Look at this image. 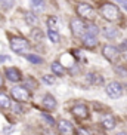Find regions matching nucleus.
<instances>
[{"label": "nucleus", "mask_w": 127, "mask_h": 135, "mask_svg": "<svg viewBox=\"0 0 127 135\" xmlns=\"http://www.w3.org/2000/svg\"><path fill=\"white\" fill-rule=\"evenodd\" d=\"M25 58H27L30 62H34V64H41V62H43V58H40V56L34 55V54H27Z\"/></svg>", "instance_id": "b1692460"}, {"label": "nucleus", "mask_w": 127, "mask_h": 135, "mask_svg": "<svg viewBox=\"0 0 127 135\" xmlns=\"http://www.w3.org/2000/svg\"><path fill=\"white\" fill-rule=\"evenodd\" d=\"M46 24H47V28L49 30H55L58 31V28H59V22H58V18L53 15L47 16V20H46Z\"/></svg>", "instance_id": "a211bd4d"}, {"label": "nucleus", "mask_w": 127, "mask_h": 135, "mask_svg": "<svg viewBox=\"0 0 127 135\" xmlns=\"http://www.w3.org/2000/svg\"><path fill=\"white\" fill-rule=\"evenodd\" d=\"M47 37L50 39V42H53V43H58L59 42V33L55 31V30H47Z\"/></svg>", "instance_id": "4be33fe9"}, {"label": "nucleus", "mask_w": 127, "mask_h": 135, "mask_svg": "<svg viewBox=\"0 0 127 135\" xmlns=\"http://www.w3.org/2000/svg\"><path fill=\"white\" fill-rule=\"evenodd\" d=\"M103 36L107 37V39H109V40H112V39H115V37L118 36V30L115 27H112V25H107V27H103Z\"/></svg>", "instance_id": "ddd939ff"}, {"label": "nucleus", "mask_w": 127, "mask_h": 135, "mask_svg": "<svg viewBox=\"0 0 127 135\" xmlns=\"http://www.w3.org/2000/svg\"><path fill=\"white\" fill-rule=\"evenodd\" d=\"M31 37H33L34 40H41V37H43V33H41V30L36 28V30H33V31H31Z\"/></svg>", "instance_id": "bb28decb"}, {"label": "nucleus", "mask_w": 127, "mask_h": 135, "mask_svg": "<svg viewBox=\"0 0 127 135\" xmlns=\"http://www.w3.org/2000/svg\"><path fill=\"white\" fill-rule=\"evenodd\" d=\"M70 28H71L72 34H74L76 37H83L84 34H86V24H84L83 20H78V18L71 20V22H70Z\"/></svg>", "instance_id": "39448f33"}, {"label": "nucleus", "mask_w": 127, "mask_h": 135, "mask_svg": "<svg viewBox=\"0 0 127 135\" xmlns=\"http://www.w3.org/2000/svg\"><path fill=\"white\" fill-rule=\"evenodd\" d=\"M10 95L18 103H28L31 99V92L28 91L25 86H13L10 89Z\"/></svg>", "instance_id": "7ed1b4c3"}, {"label": "nucleus", "mask_w": 127, "mask_h": 135, "mask_svg": "<svg viewBox=\"0 0 127 135\" xmlns=\"http://www.w3.org/2000/svg\"><path fill=\"white\" fill-rule=\"evenodd\" d=\"M55 82H56L55 76H50V74L43 76V83H46V85H53Z\"/></svg>", "instance_id": "a878e982"}, {"label": "nucleus", "mask_w": 127, "mask_h": 135, "mask_svg": "<svg viewBox=\"0 0 127 135\" xmlns=\"http://www.w3.org/2000/svg\"><path fill=\"white\" fill-rule=\"evenodd\" d=\"M83 45L86 46V48L92 49V48H95L96 45H98V39H96L95 36H89V34H84V36H83Z\"/></svg>", "instance_id": "dca6fc26"}, {"label": "nucleus", "mask_w": 127, "mask_h": 135, "mask_svg": "<svg viewBox=\"0 0 127 135\" xmlns=\"http://www.w3.org/2000/svg\"><path fill=\"white\" fill-rule=\"evenodd\" d=\"M9 43H10V49H12L15 54H27L28 49H30V43H28L27 39H22V37H15L12 36L9 39Z\"/></svg>", "instance_id": "f03ea898"}, {"label": "nucleus", "mask_w": 127, "mask_h": 135, "mask_svg": "<svg viewBox=\"0 0 127 135\" xmlns=\"http://www.w3.org/2000/svg\"><path fill=\"white\" fill-rule=\"evenodd\" d=\"M71 114L74 117H77L78 120H86L89 117V108L84 104H76L71 108Z\"/></svg>", "instance_id": "6e6552de"}, {"label": "nucleus", "mask_w": 127, "mask_h": 135, "mask_svg": "<svg viewBox=\"0 0 127 135\" xmlns=\"http://www.w3.org/2000/svg\"><path fill=\"white\" fill-rule=\"evenodd\" d=\"M41 117H43V119L46 120V122H47L49 125H50V126H53V125H55V120L52 119V117H50L49 114H46V113H44V114H41Z\"/></svg>", "instance_id": "cd10ccee"}, {"label": "nucleus", "mask_w": 127, "mask_h": 135, "mask_svg": "<svg viewBox=\"0 0 127 135\" xmlns=\"http://www.w3.org/2000/svg\"><path fill=\"white\" fill-rule=\"evenodd\" d=\"M121 3H123V8H126V11H127V0H123Z\"/></svg>", "instance_id": "473e14b6"}, {"label": "nucleus", "mask_w": 127, "mask_h": 135, "mask_svg": "<svg viewBox=\"0 0 127 135\" xmlns=\"http://www.w3.org/2000/svg\"><path fill=\"white\" fill-rule=\"evenodd\" d=\"M22 86H25L28 91H31V89H36L37 88V82L36 80H31V77H28V79H25V83Z\"/></svg>", "instance_id": "393cba45"}, {"label": "nucleus", "mask_w": 127, "mask_h": 135, "mask_svg": "<svg viewBox=\"0 0 127 135\" xmlns=\"http://www.w3.org/2000/svg\"><path fill=\"white\" fill-rule=\"evenodd\" d=\"M58 134L59 135H74L76 131H74V126L70 120L61 119L58 122Z\"/></svg>", "instance_id": "1a4fd4ad"}, {"label": "nucleus", "mask_w": 127, "mask_h": 135, "mask_svg": "<svg viewBox=\"0 0 127 135\" xmlns=\"http://www.w3.org/2000/svg\"><path fill=\"white\" fill-rule=\"evenodd\" d=\"M99 11H100V15H102L107 21H109V22H115V21H118L120 18H121L118 6L111 3V2H103V3L100 4Z\"/></svg>", "instance_id": "f257e3e1"}, {"label": "nucleus", "mask_w": 127, "mask_h": 135, "mask_svg": "<svg viewBox=\"0 0 127 135\" xmlns=\"http://www.w3.org/2000/svg\"><path fill=\"white\" fill-rule=\"evenodd\" d=\"M77 15L83 20H92L95 16V9L89 3H80L77 6Z\"/></svg>", "instance_id": "20e7f679"}, {"label": "nucleus", "mask_w": 127, "mask_h": 135, "mask_svg": "<svg viewBox=\"0 0 127 135\" xmlns=\"http://www.w3.org/2000/svg\"><path fill=\"white\" fill-rule=\"evenodd\" d=\"M3 83H4V82H3V77H2V74H0V88H3Z\"/></svg>", "instance_id": "2f4dec72"}, {"label": "nucleus", "mask_w": 127, "mask_h": 135, "mask_svg": "<svg viewBox=\"0 0 127 135\" xmlns=\"http://www.w3.org/2000/svg\"><path fill=\"white\" fill-rule=\"evenodd\" d=\"M105 92H107V95L109 98H120V97L123 95V86L118 83V82H111V83H108L107 88H105Z\"/></svg>", "instance_id": "423d86ee"}, {"label": "nucleus", "mask_w": 127, "mask_h": 135, "mask_svg": "<svg viewBox=\"0 0 127 135\" xmlns=\"http://www.w3.org/2000/svg\"><path fill=\"white\" fill-rule=\"evenodd\" d=\"M41 135H55V134H52L50 131H44V132H43V134H41Z\"/></svg>", "instance_id": "7c9ffc66"}, {"label": "nucleus", "mask_w": 127, "mask_h": 135, "mask_svg": "<svg viewBox=\"0 0 127 135\" xmlns=\"http://www.w3.org/2000/svg\"><path fill=\"white\" fill-rule=\"evenodd\" d=\"M0 108L2 110H9L12 108V101L6 94H0Z\"/></svg>", "instance_id": "f3484780"}, {"label": "nucleus", "mask_w": 127, "mask_h": 135, "mask_svg": "<svg viewBox=\"0 0 127 135\" xmlns=\"http://www.w3.org/2000/svg\"><path fill=\"white\" fill-rule=\"evenodd\" d=\"M117 135H127V134H124V132H118Z\"/></svg>", "instance_id": "72a5a7b5"}, {"label": "nucleus", "mask_w": 127, "mask_h": 135, "mask_svg": "<svg viewBox=\"0 0 127 135\" xmlns=\"http://www.w3.org/2000/svg\"><path fill=\"white\" fill-rule=\"evenodd\" d=\"M13 4H15V0H2V2H0V6H2L3 11H9V9H12Z\"/></svg>", "instance_id": "5701e85b"}, {"label": "nucleus", "mask_w": 127, "mask_h": 135, "mask_svg": "<svg viewBox=\"0 0 127 135\" xmlns=\"http://www.w3.org/2000/svg\"><path fill=\"white\" fill-rule=\"evenodd\" d=\"M30 3H31L33 12H34V11H36V12H40V11L44 9V0H30Z\"/></svg>", "instance_id": "aec40b11"}, {"label": "nucleus", "mask_w": 127, "mask_h": 135, "mask_svg": "<svg viewBox=\"0 0 127 135\" xmlns=\"http://www.w3.org/2000/svg\"><path fill=\"white\" fill-rule=\"evenodd\" d=\"M0 2H2V0H0Z\"/></svg>", "instance_id": "f704fd0d"}, {"label": "nucleus", "mask_w": 127, "mask_h": 135, "mask_svg": "<svg viewBox=\"0 0 127 135\" xmlns=\"http://www.w3.org/2000/svg\"><path fill=\"white\" fill-rule=\"evenodd\" d=\"M98 33H99V28H98V25L96 24H87L86 25V34H89V36H98Z\"/></svg>", "instance_id": "412c9836"}, {"label": "nucleus", "mask_w": 127, "mask_h": 135, "mask_svg": "<svg viewBox=\"0 0 127 135\" xmlns=\"http://www.w3.org/2000/svg\"><path fill=\"white\" fill-rule=\"evenodd\" d=\"M76 134L77 135H90L87 131H86V129H84V128H78V129L76 131Z\"/></svg>", "instance_id": "c85d7f7f"}, {"label": "nucleus", "mask_w": 127, "mask_h": 135, "mask_svg": "<svg viewBox=\"0 0 127 135\" xmlns=\"http://www.w3.org/2000/svg\"><path fill=\"white\" fill-rule=\"evenodd\" d=\"M120 49H121V51H126V49H127V40H124L123 43H121V46H120Z\"/></svg>", "instance_id": "c756f323"}, {"label": "nucleus", "mask_w": 127, "mask_h": 135, "mask_svg": "<svg viewBox=\"0 0 127 135\" xmlns=\"http://www.w3.org/2000/svg\"><path fill=\"white\" fill-rule=\"evenodd\" d=\"M41 105L44 107V110H46V111H53L56 108V105H58V103H56L55 97L44 95L43 97V101H41Z\"/></svg>", "instance_id": "9b49d317"}, {"label": "nucleus", "mask_w": 127, "mask_h": 135, "mask_svg": "<svg viewBox=\"0 0 127 135\" xmlns=\"http://www.w3.org/2000/svg\"><path fill=\"white\" fill-rule=\"evenodd\" d=\"M87 82L92 83V85H95V86H98V85L103 83V77L100 74H98V73H89L87 74Z\"/></svg>", "instance_id": "2eb2a0df"}, {"label": "nucleus", "mask_w": 127, "mask_h": 135, "mask_svg": "<svg viewBox=\"0 0 127 135\" xmlns=\"http://www.w3.org/2000/svg\"><path fill=\"white\" fill-rule=\"evenodd\" d=\"M50 68H52V71H53V74H55V76H59V77H61V76L65 74V68L62 67V64H61V62H56V61H55V62H52Z\"/></svg>", "instance_id": "6ab92c4d"}, {"label": "nucleus", "mask_w": 127, "mask_h": 135, "mask_svg": "<svg viewBox=\"0 0 127 135\" xmlns=\"http://www.w3.org/2000/svg\"><path fill=\"white\" fill-rule=\"evenodd\" d=\"M102 55L109 62H115L120 58V49H117L115 46H111V45H105L102 48Z\"/></svg>", "instance_id": "0eeeda50"}, {"label": "nucleus", "mask_w": 127, "mask_h": 135, "mask_svg": "<svg viewBox=\"0 0 127 135\" xmlns=\"http://www.w3.org/2000/svg\"><path fill=\"white\" fill-rule=\"evenodd\" d=\"M24 20H25V22H27L28 25H31V27H34V25L39 24V16H37L34 12H25L24 13Z\"/></svg>", "instance_id": "4468645a"}, {"label": "nucleus", "mask_w": 127, "mask_h": 135, "mask_svg": "<svg viewBox=\"0 0 127 135\" xmlns=\"http://www.w3.org/2000/svg\"><path fill=\"white\" fill-rule=\"evenodd\" d=\"M4 74H6V79L13 82V83H18V82L22 80V73L15 67H8L4 70Z\"/></svg>", "instance_id": "9d476101"}, {"label": "nucleus", "mask_w": 127, "mask_h": 135, "mask_svg": "<svg viewBox=\"0 0 127 135\" xmlns=\"http://www.w3.org/2000/svg\"><path fill=\"white\" fill-rule=\"evenodd\" d=\"M100 123H102V126L105 128V129H114L115 128V119H114V116L112 114H103L102 116V119H100Z\"/></svg>", "instance_id": "f8f14e48"}]
</instances>
